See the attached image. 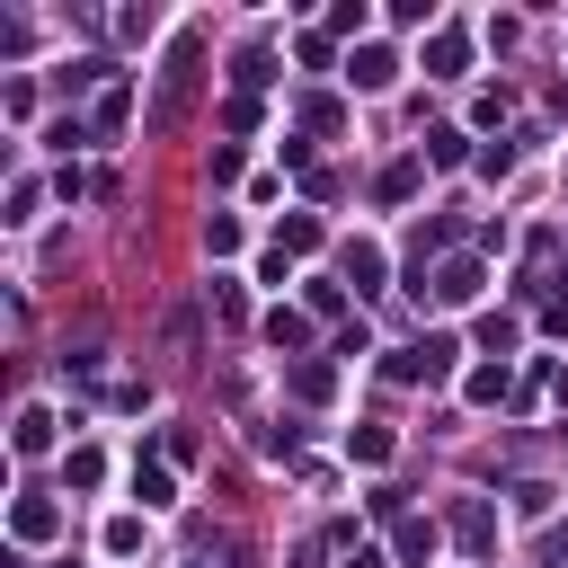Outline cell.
Instances as JSON below:
<instances>
[{
    "mask_svg": "<svg viewBox=\"0 0 568 568\" xmlns=\"http://www.w3.org/2000/svg\"><path fill=\"white\" fill-rule=\"evenodd\" d=\"M195 71H204V36H178L169 62H160V98H151V133H178L186 98H195Z\"/></svg>",
    "mask_w": 568,
    "mask_h": 568,
    "instance_id": "6da1fadb",
    "label": "cell"
},
{
    "mask_svg": "<svg viewBox=\"0 0 568 568\" xmlns=\"http://www.w3.org/2000/svg\"><path fill=\"white\" fill-rule=\"evenodd\" d=\"M453 355H462L453 337H417V346H399V355H390V382H444V373H453Z\"/></svg>",
    "mask_w": 568,
    "mask_h": 568,
    "instance_id": "7a4b0ae2",
    "label": "cell"
},
{
    "mask_svg": "<svg viewBox=\"0 0 568 568\" xmlns=\"http://www.w3.org/2000/svg\"><path fill=\"white\" fill-rule=\"evenodd\" d=\"M453 541H462L470 559H488V550H497V515H488L479 497H462V506H453Z\"/></svg>",
    "mask_w": 568,
    "mask_h": 568,
    "instance_id": "3957f363",
    "label": "cell"
},
{
    "mask_svg": "<svg viewBox=\"0 0 568 568\" xmlns=\"http://www.w3.org/2000/svg\"><path fill=\"white\" fill-rule=\"evenodd\" d=\"M9 532H18V541H53V532H62L53 497H18V506H9Z\"/></svg>",
    "mask_w": 568,
    "mask_h": 568,
    "instance_id": "277c9868",
    "label": "cell"
},
{
    "mask_svg": "<svg viewBox=\"0 0 568 568\" xmlns=\"http://www.w3.org/2000/svg\"><path fill=\"white\" fill-rule=\"evenodd\" d=\"M346 71H355V89H390V80H399V53H390V44H355Z\"/></svg>",
    "mask_w": 568,
    "mask_h": 568,
    "instance_id": "5b68a950",
    "label": "cell"
},
{
    "mask_svg": "<svg viewBox=\"0 0 568 568\" xmlns=\"http://www.w3.org/2000/svg\"><path fill=\"white\" fill-rule=\"evenodd\" d=\"M462 62H470V44H462L453 27H435V36H426V71H435V80H462Z\"/></svg>",
    "mask_w": 568,
    "mask_h": 568,
    "instance_id": "8992f818",
    "label": "cell"
},
{
    "mask_svg": "<svg viewBox=\"0 0 568 568\" xmlns=\"http://www.w3.org/2000/svg\"><path fill=\"white\" fill-rule=\"evenodd\" d=\"M479 293V257H444L435 266V302H470Z\"/></svg>",
    "mask_w": 568,
    "mask_h": 568,
    "instance_id": "52a82bcc",
    "label": "cell"
},
{
    "mask_svg": "<svg viewBox=\"0 0 568 568\" xmlns=\"http://www.w3.org/2000/svg\"><path fill=\"white\" fill-rule=\"evenodd\" d=\"M417 178H426L417 160H390V169L373 178V195H382V204H408V195H417Z\"/></svg>",
    "mask_w": 568,
    "mask_h": 568,
    "instance_id": "ba28073f",
    "label": "cell"
},
{
    "mask_svg": "<svg viewBox=\"0 0 568 568\" xmlns=\"http://www.w3.org/2000/svg\"><path fill=\"white\" fill-rule=\"evenodd\" d=\"M346 284H355V293H373V284H382V248H373V240H355V248H346Z\"/></svg>",
    "mask_w": 568,
    "mask_h": 568,
    "instance_id": "9c48e42d",
    "label": "cell"
},
{
    "mask_svg": "<svg viewBox=\"0 0 568 568\" xmlns=\"http://www.w3.org/2000/svg\"><path fill=\"white\" fill-rule=\"evenodd\" d=\"M53 444V408H18V453H44Z\"/></svg>",
    "mask_w": 568,
    "mask_h": 568,
    "instance_id": "30bf717a",
    "label": "cell"
},
{
    "mask_svg": "<svg viewBox=\"0 0 568 568\" xmlns=\"http://www.w3.org/2000/svg\"><path fill=\"white\" fill-rule=\"evenodd\" d=\"M133 497L142 506H169V462H133Z\"/></svg>",
    "mask_w": 568,
    "mask_h": 568,
    "instance_id": "8fae6325",
    "label": "cell"
},
{
    "mask_svg": "<svg viewBox=\"0 0 568 568\" xmlns=\"http://www.w3.org/2000/svg\"><path fill=\"white\" fill-rule=\"evenodd\" d=\"M275 248H284V257H311V248H320V222H311V213H293V222H284V240H275Z\"/></svg>",
    "mask_w": 568,
    "mask_h": 568,
    "instance_id": "7c38bea8",
    "label": "cell"
},
{
    "mask_svg": "<svg viewBox=\"0 0 568 568\" xmlns=\"http://www.w3.org/2000/svg\"><path fill=\"white\" fill-rule=\"evenodd\" d=\"M266 337H275V346H284V355H293V346H302V337H311V320H302V311H266Z\"/></svg>",
    "mask_w": 568,
    "mask_h": 568,
    "instance_id": "4fadbf2b",
    "label": "cell"
},
{
    "mask_svg": "<svg viewBox=\"0 0 568 568\" xmlns=\"http://www.w3.org/2000/svg\"><path fill=\"white\" fill-rule=\"evenodd\" d=\"M506 390H515L506 364H479V373H470V399H506Z\"/></svg>",
    "mask_w": 568,
    "mask_h": 568,
    "instance_id": "5bb4252c",
    "label": "cell"
},
{
    "mask_svg": "<svg viewBox=\"0 0 568 568\" xmlns=\"http://www.w3.org/2000/svg\"><path fill=\"white\" fill-rule=\"evenodd\" d=\"M399 559H435V524L408 515V524H399Z\"/></svg>",
    "mask_w": 568,
    "mask_h": 568,
    "instance_id": "9a60e30c",
    "label": "cell"
},
{
    "mask_svg": "<svg viewBox=\"0 0 568 568\" xmlns=\"http://www.w3.org/2000/svg\"><path fill=\"white\" fill-rule=\"evenodd\" d=\"M426 160H435V169H453V160H462V133H453V124H435V133H426Z\"/></svg>",
    "mask_w": 568,
    "mask_h": 568,
    "instance_id": "2e32d148",
    "label": "cell"
},
{
    "mask_svg": "<svg viewBox=\"0 0 568 568\" xmlns=\"http://www.w3.org/2000/svg\"><path fill=\"white\" fill-rule=\"evenodd\" d=\"M204 248H213V257H231V248H240V222H231V213H213V222H204Z\"/></svg>",
    "mask_w": 568,
    "mask_h": 568,
    "instance_id": "e0dca14e",
    "label": "cell"
},
{
    "mask_svg": "<svg viewBox=\"0 0 568 568\" xmlns=\"http://www.w3.org/2000/svg\"><path fill=\"white\" fill-rule=\"evenodd\" d=\"M328 382H337L328 364H293V390H302V399H328Z\"/></svg>",
    "mask_w": 568,
    "mask_h": 568,
    "instance_id": "ac0fdd59",
    "label": "cell"
},
{
    "mask_svg": "<svg viewBox=\"0 0 568 568\" xmlns=\"http://www.w3.org/2000/svg\"><path fill=\"white\" fill-rule=\"evenodd\" d=\"M355 462H390V426H355Z\"/></svg>",
    "mask_w": 568,
    "mask_h": 568,
    "instance_id": "d6986e66",
    "label": "cell"
},
{
    "mask_svg": "<svg viewBox=\"0 0 568 568\" xmlns=\"http://www.w3.org/2000/svg\"><path fill=\"white\" fill-rule=\"evenodd\" d=\"M106 550H115V559H124V550H142V524H133V515H115V524H106Z\"/></svg>",
    "mask_w": 568,
    "mask_h": 568,
    "instance_id": "ffe728a7",
    "label": "cell"
},
{
    "mask_svg": "<svg viewBox=\"0 0 568 568\" xmlns=\"http://www.w3.org/2000/svg\"><path fill=\"white\" fill-rule=\"evenodd\" d=\"M346 568H390V559H382V550H355V559H346Z\"/></svg>",
    "mask_w": 568,
    "mask_h": 568,
    "instance_id": "44dd1931",
    "label": "cell"
},
{
    "mask_svg": "<svg viewBox=\"0 0 568 568\" xmlns=\"http://www.w3.org/2000/svg\"><path fill=\"white\" fill-rule=\"evenodd\" d=\"M559 408H568V373H559Z\"/></svg>",
    "mask_w": 568,
    "mask_h": 568,
    "instance_id": "7402d4cb",
    "label": "cell"
},
{
    "mask_svg": "<svg viewBox=\"0 0 568 568\" xmlns=\"http://www.w3.org/2000/svg\"><path fill=\"white\" fill-rule=\"evenodd\" d=\"M186 568H213V559H186Z\"/></svg>",
    "mask_w": 568,
    "mask_h": 568,
    "instance_id": "603a6c76",
    "label": "cell"
}]
</instances>
